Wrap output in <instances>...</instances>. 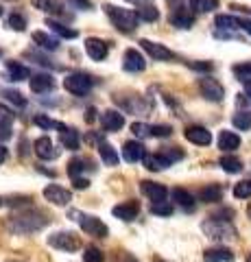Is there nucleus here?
I'll list each match as a JSON object with an SVG mask.
<instances>
[{"mask_svg": "<svg viewBox=\"0 0 251 262\" xmlns=\"http://www.w3.org/2000/svg\"><path fill=\"white\" fill-rule=\"evenodd\" d=\"M123 155H125V160L129 162V164H135V162H140V160H144V144L142 142H135V140H129V142H125V146H123Z\"/></svg>", "mask_w": 251, "mask_h": 262, "instance_id": "17", "label": "nucleus"}, {"mask_svg": "<svg viewBox=\"0 0 251 262\" xmlns=\"http://www.w3.org/2000/svg\"><path fill=\"white\" fill-rule=\"evenodd\" d=\"M7 27L13 31H24L27 29V18H24L22 13H11L9 20H7Z\"/></svg>", "mask_w": 251, "mask_h": 262, "instance_id": "42", "label": "nucleus"}, {"mask_svg": "<svg viewBox=\"0 0 251 262\" xmlns=\"http://www.w3.org/2000/svg\"><path fill=\"white\" fill-rule=\"evenodd\" d=\"M94 168H96L94 160H90V158H75L68 164V175L72 179H77L81 173H85V170H94Z\"/></svg>", "mask_w": 251, "mask_h": 262, "instance_id": "19", "label": "nucleus"}, {"mask_svg": "<svg viewBox=\"0 0 251 262\" xmlns=\"http://www.w3.org/2000/svg\"><path fill=\"white\" fill-rule=\"evenodd\" d=\"M138 18L144 20V22H155L159 18V11L155 9V5H149V7H140V9L135 11Z\"/></svg>", "mask_w": 251, "mask_h": 262, "instance_id": "38", "label": "nucleus"}, {"mask_svg": "<svg viewBox=\"0 0 251 262\" xmlns=\"http://www.w3.org/2000/svg\"><path fill=\"white\" fill-rule=\"evenodd\" d=\"M234 75H236L240 81H245V83H251V61L234 66Z\"/></svg>", "mask_w": 251, "mask_h": 262, "instance_id": "44", "label": "nucleus"}, {"mask_svg": "<svg viewBox=\"0 0 251 262\" xmlns=\"http://www.w3.org/2000/svg\"><path fill=\"white\" fill-rule=\"evenodd\" d=\"M0 206H3V199H0Z\"/></svg>", "mask_w": 251, "mask_h": 262, "instance_id": "62", "label": "nucleus"}, {"mask_svg": "<svg viewBox=\"0 0 251 262\" xmlns=\"http://www.w3.org/2000/svg\"><path fill=\"white\" fill-rule=\"evenodd\" d=\"M44 196L51 203H55V206H68V203L72 201V192L66 190V188H61L57 184H51L44 188Z\"/></svg>", "mask_w": 251, "mask_h": 262, "instance_id": "9", "label": "nucleus"}, {"mask_svg": "<svg viewBox=\"0 0 251 262\" xmlns=\"http://www.w3.org/2000/svg\"><path fill=\"white\" fill-rule=\"evenodd\" d=\"M33 149H35V155L39 160H55V158H57V153H59L57 149H55L53 140H51V138H46V136L37 138L35 144H33Z\"/></svg>", "mask_w": 251, "mask_h": 262, "instance_id": "13", "label": "nucleus"}, {"mask_svg": "<svg viewBox=\"0 0 251 262\" xmlns=\"http://www.w3.org/2000/svg\"><path fill=\"white\" fill-rule=\"evenodd\" d=\"M173 201L177 203V206H181L184 210H188V212H192L194 206H197L194 196L188 190H184V188H175V190H173Z\"/></svg>", "mask_w": 251, "mask_h": 262, "instance_id": "26", "label": "nucleus"}, {"mask_svg": "<svg viewBox=\"0 0 251 262\" xmlns=\"http://www.w3.org/2000/svg\"><path fill=\"white\" fill-rule=\"evenodd\" d=\"M85 53L90 55L94 61H103L105 57H107L109 48H107V44H105L103 39H99V37H87V39H85Z\"/></svg>", "mask_w": 251, "mask_h": 262, "instance_id": "12", "label": "nucleus"}, {"mask_svg": "<svg viewBox=\"0 0 251 262\" xmlns=\"http://www.w3.org/2000/svg\"><path fill=\"white\" fill-rule=\"evenodd\" d=\"M171 134H173L171 125H153L151 127V136H155V138H168Z\"/></svg>", "mask_w": 251, "mask_h": 262, "instance_id": "46", "label": "nucleus"}, {"mask_svg": "<svg viewBox=\"0 0 251 262\" xmlns=\"http://www.w3.org/2000/svg\"><path fill=\"white\" fill-rule=\"evenodd\" d=\"M75 214L79 216V225H81V229H83L85 234L94 236V238H107V236H109V227L105 225L99 216L79 214V212H75Z\"/></svg>", "mask_w": 251, "mask_h": 262, "instance_id": "6", "label": "nucleus"}, {"mask_svg": "<svg viewBox=\"0 0 251 262\" xmlns=\"http://www.w3.org/2000/svg\"><path fill=\"white\" fill-rule=\"evenodd\" d=\"M240 29L247 31L249 35H251V20H242V18H240Z\"/></svg>", "mask_w": 251, "mask_h": 262, "instance_id": "54", "label": "nucleus"}, {"mask_svg": "<svg viewBox=\"0 0 251 262\" xmlns=\"http://www.w3.org/2000/svg\"><path fill=\"white\" fill-rule=\"evenodd\" d=\"M131 131H133V136H138V138H149L151 136V125H144V122H133Z\"/></svg>", "mask_w": 251, "mask_h": 262, "instance_id": "45", "label": "nucleus"}, {"mask_svg": "<svg viewBox=\"0 0 251 262\" xmlns=\"http://www.w3.org/2000/svg\"><path fill=\"white\" fill-rule=\"evenodd\" d=\"M238 146H240V138L234 134V131H221V136H218V149L225 153H232V151H236Z\"/></svg>", "mask_w": 251, "mask_h": 262, "instance_id": "21", "label": "nucleus"}, {"mask_svg": "<svg viewBox=\"0 0 251 262\" xmlns=\"http://www.w3.org/2000/svg\"><path fill=\"white\" fill-rule=\"evenodd\" d=\"M33 122L37 127H42V129H63L66 125H61V122H57V120H53V118H48V116H42V114H37V116L33 118Z\"/></svg>", "mask_w": 251, "mask_h": 262, "instance_id": "39", "label": "nucleus"}, {"mask_svg": "<svg viewBox=\"0 0 251 262\" xmlns=\"http://www.w3.org/2000/svg\"><path fill=\"white\" fill-rule=\"evenodd\" d=\"M245 90H247V94H249V98H251V83H247V85H245Z\"/></svg>", "mask_w": 251, "mask_h": 262, "instance_id": "57", "label": "nucleus"}, {"mask_svg": "<svg viewBox=\"0 0 251 262\" xmlns=\"http://www.w3.org/2000/svg\"><path fill=\"white\" fill-rule=\"evenodd\" d=\"M7 262H20V260H7Z\"/></svg>", "mask_w": 251, "mask_h": 262, "instance_id": "58", "label": "nucleus"}, {"mask_svg": "<svg viewBox=\"0 0 251 262\" xmlns=\"http://www.w3.org/2000/svg\"><path fill=\"white\" fill-rule=\"evenodd\" d=\"M144 166H147L149 170H162L166 166H171V162H168L162 153H155V155H144Z\"/></svg>", "mask_w": 251, "mask_h": 262, "instance_id": "29", "label": "nucleus"}, {"mask_svg": "<svg viewBox=\"0 0 251 262\" xmlns=\"http://www.w3.org/2000/svg\"><path fill=\"white\" fill-rule=\"evenodd\" d=\"M48 245L59 251H66V253H72V251H79L83 247L81 238L75 234V232H55L48 236Z\"/></svg>", "mask_w": 251, "mask_h": 262, "instance_id": "4", "label": "nucleus"}, {"mask_svg": "<svg viewBox=\"0 0 251 262\" xmlns=\"http://www.w3.org/2000/svg\"><path fill=\"white\" fill-rule=\"evenodd\" d=\"M11 122H13V112L0 103V140H9L11 138Z\"/></svg>", "mask_w": 251, "mask_h": 262, "instance_id": "18", "label": "nucleus"}, {"mask_svg": "<svg viewBox=\"0 0 251 262\" xmlns=\"http://www.w3.org/2000/svg\"><path fill=\"white\" fill-rule=\"evenodd\" d=\"M92 77L85 75V72H72V75H68L66 79H63V88L68 90L70 94L75 96H83L92 90Z\"/></svg>", "mask_w": 251, "mask_h": 262, "instance_id": "5", "label": "nucleus"}, {"mask_svg": "<svg viewBox=\"0 0 251 262\" xmlns=\"http://www.w3.org/2000/svg\"><path fill=\"white\" fill-rule=\"evenodd\" d=\"M7 155H9V153H7V149H5L3 144H0V164H3V162L7 160Z\"/></svg>", "mask_w": 251, "mask_h": 262, "instance_id": "55", "label": "nucleus"}, {"mask_svg": "<svg viewBox=\"0 0 251 262\" xmlns=\"http://www.w3.org/2000/svg\"><path fill=\"white\" fill-rule=\"evenodd\" d=\"M201 229H203V234L208 236V238L218 241V243H227V241L236 238V227H234L230 221H225V219L210 216L208 221L201 223Z\"/></svg>", "mask_w": 251, "mask_h": 262, "instance_id": "2", "label": "nucleus"}, {"mask_svg": "<svg viewBox=\"0 0 251 262\" xmlns=\"http://www.w3.org/2000/svg\"><path fill=\"white\" fill-rule=\"evenodd\" d=\"M70 5H75V7H79V9H92V3L90 0H68Z\"/></svg>", "mask_w": 251, "mask_h": 262, "instance_id": "50", "label": "nucleus"}, {"mask_svg": "<svg viewBox=\"0 0 251 262\" xmlns=\"http://www.w3.org/2000/svg\"><path fill=\"white\" fill-rule=\"evenodd\" d=\"M151 212L157 216H171L173 214V203L171 201H157L151 203Z\"/></svg>", "mask_w": 251, "mask_h": 262, "instance_id": "40", "label": "nucleus"}, {"mask_svg": "<svg viewBox=\"0 0 251 262\" xmlns=\"http://www.w3.org/2000/svg\"><path fill=\"white\" fill-rule=\"evenodd\" d=\"M72 184H75L77 190H85V188L90 186V182H87L85 177H77V179H72Z\"/></svg>", "mask_w": 251, "mask_h": 262, "instance_id": "49", "label": "nucleus"}, {"mask_svg": "<svg viewBox=\"0 0 251 262\" xmlns=\"http://www.w3.org/2000/svg\"><path fill=\"white\" fill-rule=\"evenodd\" d=\"M48 223H51V216H48L46 212L27 210V212H20V214L11 216L7 227H9L13 234H33V232H39L42 227H46Z\"/></svg>", "mask_w": 251, "mask_h": 262, "instance_id": "1", "label": "nucleus"}, {"mask_svg": "<svg viewBox=\"0 0 251 262\" xmlns=\"http://www.w3.org/2000/svg\"><path fill=\"white\" fill-rule=\"evenodd\" d=\"M105 13H107L111 24L120 31L129 33V31L138 29V20L140 18H138V13L131 9H120V7H114V5H105Z\"/></svg>", "mask_w": 251, "mask_h": 262, "instance_id": "3", "label": "nucleus"}, {"mask_svg": "<svg viewBox=\"0 0 251 262\" xmlns=\"http://www.w3.org/2000/svg\"><path fill=\"white\" fill-rule=\"evenodd\" d=\"M234 127L240 129V131H247L251 129V112H238V114H234Z\"/></svg>", "mask_w": 251, "mask_h": 262, "instance_id": "36", "label": "nucleus"}, {"mask_svg": "<svg viewBox=\"0 0 251 262\" xmlns=\"http://www.w3.org/2000/svg\"><path fill=\"white\" fill-rule=\"evenodd\" d=\"M33 7L39 11H46V13H59L61 11L59 0H33Z\"/></svg>", "mask_w": 251, "mask_h": 262, "instance_id": "34", "label": "nucleus"}, {"mask_svg": "<svg viewBox=\"0 0 251 262\" xmlns=\"http://www.w3.org/2000/svg\"><path fill=\"white\" fill-rule=\"evenodd\" d=\"M218 164H221V168L227 170V173H240L242 170V162L238 158H234V155H223Z\"/></svg>", "mask_w": 251, "mask_h": 262, "instance_id": "32", "label": "nucleus"}, {"mask_svg": "<svg viewBox=\"0 0 251 262\" xmlns=\"http://www.w3.org/2000/svg\"><path fill=\"white\" fill-rule=\"evenodd\" d=\"M127 3L138 5V9H140V7H149V5H153V0H127Z\"/></svg>", "mask_w": 251, "mask_h": 262, "instance_id": "53", "label": "nucleus"}, {"mask_svg": "<svg viewBox=\"0 0 251 262\" xmlns=\"http://www.w3.org/2000/svg\"><path fill=\"white\" fill-rule=\"evenodd\" d=\"M140 188H142V194H147L153 203L166 201V196H168V188L162 184H155V182H142Z\"/></svg>", "mask_w": 251, "mask_h": 262, "instance_id": "14", "label": "nucleus"}, {"mask_svg": "<svg viewBox=\"0 0 251 262\" xmlns=\"http://www.w3.org/2000/svg\"><path fill=\"white\" fill-rule=\"evenodd\" d=\"M140 46L147 51L153 59L157 61H168V59H175V53L171 48H166L164 44H157V42H151V39H140Z\"/></svg>", "mask_w": 251, "mask_h": 262, "instance_id": "8", "label": "nucleus"}, {"mask_svg": "<svg viewBox=\"0 0 251 262\" xmlns=\"http://www.w3.org/2000/svg\"><path fill=\"white\" fill-rule=\"evenodd\" d=\"M61 144L70 151H77L81 146V138H79V131L75 127H63L61 129Z\"/></svg>", "mask_w": 251, "mask_h": 262, "instance_id": "25", "label": "nucleus"}, {"mask_svg": "<svg viewBox=\"0 0 251 262\" xmlns=\"http://www.w3.org/2000/svg\"><path fill=\"white\" fill-rule=\"evenodd\" d=\"M46 27H51V31H55L57 35L68 37V39H75V37L79 35L75 29H68L66 24H61V22H57V20H46Z\"/></svg>", "mask_w": 251, "mask_h": 262, "instance_id": "31", "label": "nucleus"}, {"mask_svg": "<svg viewBox=\"0 0 251 262\" xmlns=\"http://www.w3.org/2000/svg\"><path fill=\"white\" fill-rule=\"evenodd\" d=\"M247 212H249V216H251V206H249V210H247Z\"/></svg>", "mask_w": 251, "mask_h": 262, "instance_id": "59", "label": "nucleus"}, {"mask_svg": "<svg viewBox=\"0 0 251 262\" xmlns=\"http://www.w3.org/2000/svg\"><path fill=\"white\" fill-rule=\"evenodd\" d=\"M199 90H201V94L212 103H221L225 98V88L218 83L216 79H210V77L199 79Z\"/></svg>", "mask_w": 251, "mask_h": 262, "instance_id": "7", "label": "nucleus"}, {"mask_svg": "<svg viewBox=\"0 0 251 262\" xmlns=\"http://www.w3.org/2000/svg\"><path fill=\"white\" fill-rule=\"evenodd\" d=\"M234 196L236 199H251V179H242L234 186Z\"/></svg>", "mask_w": 251, "mask_h": 262, "instance_id": "37", "label": "nucleus"}, {"mask_svg": "<svg viewBox=\"0 0 251 262\" xmlns=\"http://www.w3.org/2000/svg\"><path fill=\"white\" fill-rule=\"evenodd\" d=\"M190 7H192V11H197V13H208V11L216 9L218 0H190Z\"/></svg>", "mask_w": 251, "mask_h": 262, "instance_id": "35", "label": "nucleus"}, {"mask_svg": "<svg viewBox=\"0 0 251 262\" xmlns=\"http://www.w3.org/2000/svg\"><path fill=\"white\" fill-rule=\"evenodd\" d=\"M101 122H103L105 131H118V129L125 127V116L116 110H107V112H103Z\"/></svg>", "mask_w": 251, "mask_h": 262, "instance_id": "16", "label": "nucleus"}, {"mask_svg": "<svg viewBox=\"0 0 251 262\" xmlns=\"http://www.w3.org/2000/svg\"><path fill=\"white\" fill-rule=\"evenodd\" d=\"M184 136H186V140H188V142L199 144V146H208L210 142H212V134H210L206 127H201V125H190V127H186Z\"/></svg>", "mask_w": 251, "mask_h": 262, "instance_id": "10", "label": "nucleus"}, {"mask_svg": "<svg viewBox=\"0 0 251 262\" xmlns=\"http://www.w3.org/2000/svg\"><path fill=\"white\" fill-rule=\"evenodd\" d=\"M162 155H164V158L171 162V164H173V162H179V160L184 158V153L177 149V146H173V149H164V151H162Z\"/></svg>", "mask_w": 251, "mask_h": 262, "instance_id": "47", "label": "nucleus"}, {"mask_svg": "<svg viewBox=\"0 0 251 262\" xmlns=\"http://www.w3.org/2000/svg\"><path fill=\"white\" fill-rule=\"evenodd\" d=\"M214 24L218 29L232 31V29H240V18H234V15H216Z\"/></svg>", "mask_w": 251, "mask_h": 262, "instance_id": "33", "label": "nucleus"}, {"mask_svg": "<svg viewBox=\"0 0 251 262\" xmlns=\"http://www.w3.org/2000/svg\"><path fill=\"white\" fill-rule=\"evenodd\" d=\"M0 15H3V7H0Z\"/></svg>", "mask_w": 251, "mask_h": 262, "instance_id": "60", "label": "nucleus"}, {"mask_svg": "<svg viewBox=\"0 0 251 262\" xmlns=\"http://www.w3.org/2000/svg\"><path fill=\"white\" fill-rule=\"evenodd\" d=\"M114 262H135V258L123 251V253H116V260H114Z\"/></svg>", "mask_w": 251, "mask_h": 262, "instance_id": "51", "label": "nucleus"}, {"mask_svg": "<svg viewBox=\"0 0 251 262\" xmlns=\"http://www.w3.org/2000/svg\"><path fill=\"white\" fill-rule=\"evenodd\" d=\"M203 260L206 262H232L234 253L227 247H212V249H206Z\"/></svg>", "mask_w": 251, "mask_h": 262, "instance_id": "22", "label": "nucleus"}, {"mask_svg": "<svg viewBox=\"0 0 251 262\" xmlns=\"http://www.w3.org/2000/svg\"><path fill=\"white\" fill-rule=\"evenodd\" d=\"M31 196H15V199H11L9 201V206H13V208H20V206H31Z\"/></svg>", "mask_w": 251, "mask_h": 262, "instance_id": "48", "label": "nucleus"}, {"mask_svg": "<svg viewBox=\"0 0 251 262\" xmlns=\"http://www.w3.org/2000/svg\"><path fill=\"white\" fill-rule=\"evenodd\" d=\"M5 75L9 77V81H24V79L31 77V70L18 61H9L5 66Z\"/></svg>", "mask_w": 251, "mask_h": 262, "instance_id": "20", "label": "nucleus"}, {"mask_svg": "<svg viewBox=\"0 0 251 262\" xmlns=\"http://www.w3.org/2000/svg\"><path fill=\"white\" fill-rule=\"evenodd\" d=\"M99 151H101V158H103V162L107 164V166H116L118 164V153L114 151V146H111L109 142H101L99 144Z\"/></svg>", "mask_w": 251, "mask_h": 262, "instance_id": "30", "label": "nucleus"}, {"mask_svg": "<svg viewBox=\"0 0 251 262\" xmlns=\"http://www.w3.org/2000/svg\"><path fill=\"white\" fill-rule=\"evenodd\" d=\"M138 212H140V203L138 201H125V203H120V206H116L114 210H111V214H114L116 219H120V221H133L138 216Z\"/></svg>", "mask_w": 251, "mask_h": 262, "instance_id": "15", "label": "nucleus"}, {"mask_svg": "<svg viewBox=\"0 0 251 262\" xmlns=\"http://www.w3.org/2000/svg\"><path fill=\"white\" fill-rule=\"evenodd\" d=\"M247 262H251V256H249V258H247Z\"/></svg>", "mask_w": 251, "mask_h": 262, "instance_id": "61", "label": "nucleus"}, {"mask_svg": "<svg viewBox=\"0 0 251 262\" xmlns=\"http://www.w3.org/2000/svg\"><path fill=\"white\" fill-rule=\"evenodd\" d=\"M94 114H96V110H94V107H90V110H87V120H90V122H92V120L96 118Z\"/></svg>", "mask_w": 251, "mask_h": 262, "instance_id": "56", "label": "nucleus"}, {"mask_svg": "<svg viewBox=\"0 0 251 262\" xmlns=\"http://www.w3.org/2000/svg\"><path fill=\"white\" fill-rule=\"evenodd\" d=\"M0 55H3V53H0Z\"/></svg>", "mask_w": 251, "mask_h": 262, "instance_id": "63", "label": "nucleus"}, {"mask_svg": "<svg viewBox=\"0 0 251 262\" xmlns=\"http://www.w3.org/2000/svg\"><path fill=\"white\" fill-rule=\"evenodd\" d=\"M123 68L127 72H142L147 68V61H144V57L140 51H135V48H129L125 53V59H123Z\"/></svg>", "mask_w": 251, "mask_h": 262, "instance_id": "11", "label": "nucleus"}, {"mask_svg": "<svg viewBox=\"0 0 251 262\" xmlns=\"http://www.w3.org/2000/svg\"><path fill=\"white\" fill-rule=\"evenodd\" d=\"M190 68H194V70H212V63H190Z\"/></svg>", "mask_w": 251, "mask_h": 262, "instance_id": "52", "label": "nucleus"}, {"mask_svg": "<svg viewBox=\"0 0 251 262\" xmlns=\"http://www.w3.org/2000/svg\"><path fill=\"white\" fill-rule=\"evenodd\" d=\"M3 96L7 98V101H11L13 105H18V107H24L27 105V98H24L18 90H11V88H7V90H3Z\"/></svg>", "mask_w": 251, "mask_h": 262, "instance_id": "41", "label": "nucleus"}, {"mask_svg": "<svg viewBox=\"0 0 251 262\" xmlns=\"http://www.w3.org/2000/svg\"><path fill=\"white\" fill-rule=\"evenodd\" d=\"M199 199L203 201V203H218V201L223 199V188L218 186V184H210L206 188H201Z\"/></svg>", "mask_w": 251, "mask_h": 262, "instance_id": "23", "label": "nucleus"}, {"mask_svg": "<svg viewBox=\"0 0 251 262\" xmlns=\"http://www.w3.org/2000/svg\"><path fill=\"white\" fill-rule=\"evenodd\" d=\"M171 22L175 24V27H179V29H190L192 24H194V18H192V13H188L186 9H175L173 15H171Z\"/></svg>", "mask_w": 251, "mask_h": 262, "instance_id": "28", "label": "nucleus"}, {"mask_svg": "<svg viewBox=\"0 0 251 262\" xmlns=\"http://www.w3.org/2000/svg\"><path fill=\"white\" fill-rule=\"evenodd\" d=\"M53 88V77L46 75V72H39V75H33L31 77V90L35 94H42V92H48Z\"/></svg>", "mask_w": 251, "mask_h": 262, "instance_id": "24", "label": "nucleus"}, {"mask_svg": "<svg viewBox=\"0 0 251 262\" xmlns=\"http://www.w3.org/2000/svg\"><path fill=\"white\" fill-rule=\"evenodd\" d=\"M33 42L37 46L46 48V51H57V48H59V39L53 37V35H48V33H44V31H35L33 33Z\"/></svg>", "mask_w": 251, "mask_h": 262, "instance_id": "27", "label": "nucleus"}, {"mask_svg": "<svg viewBox=\"0 0 251 262\" xmlns=\"http://www.w3.org/2000/svg\"><path fill=\"white\" fill-rule=\"evenodd\" d=\"M83 262H105V256H103V251L99 247H85L83 251Z\"/></svg>", "mask_w": 251, "mask_h": 262, "instance_id": "43", "label": "nucleus"}]
</instances>
